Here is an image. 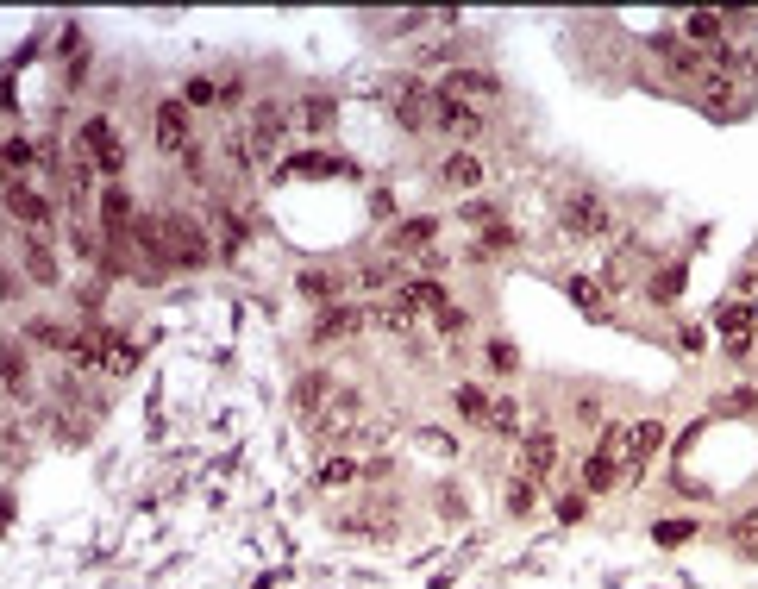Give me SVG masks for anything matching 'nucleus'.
I'll use <instances>...</instances> for the list:
<instances>
[{"label":"nucleus","mask_w":758,"mask_h":589,"mask_svg":"<svg viewBox=\"0 0 758 589\" xmlns=\"http://www.w3.org/2000/svg\"><path fill=\"white\" fill-rule=\"evenodd\" d=\"M558 232L564 245H614L621 232H614V207L596 195V188H571V195L558 201Z\"/></svg>","instance_id":"obj_1"},{"label":"nucleus","mask_w":758,"mask_h":589,"mask_svg":"<svg viewBox=\"0 0 758 589\" xmlns=\"http://www.w3.org/2000/svg\"><path fill=\"white\" fill-rule=\"evenodd\" d=\"M163 251H170V270H201L213 264V232L195 214H163Z\"/></svg>","instance_id":"obj_2"},{"label":"nucleus","mask_w":758,"mask_h":589,"mask_svg":"<svg viewBox=\"0 0 758 589\" xmlns=\"http://www.w3.org/2000/svg\"><path fill=\"white\" fill-rule=\"evenodd\" d=\"M76 151L101 170L107 182H120V170H126V138H120V126L107 120V113H94V120H82V132H76Z\"/></svg>","instance_id":"obj_3"},{"label":"nucleus","mask_w":758,"mask_h":589,"mask_svg":"<svg viewBox=\"0 0 758 589\" xmlns=\"http://www.w3.org/2000/svg\"><path fill=\"white\" fill-rule=\"evenodd\" d=\"M383 101H389L401 132H426V126H433V113H439V88H426L420 76H401V82L383 88Z\"/></svg>","instance_id":"obj_4"},{"label":"nucleus","mask_w":758,"mask_h":589,"mask_svg":"<svg viewBox=\"0 0 758 589\" xmlns=\"http://www.w3.org/2000/svg\"><path fill=\"white\" fill-rule=\"evenodd\" d=\"M282 132H289V107H282V101H257V107H251V126H245L257 170H264V163L282 151Z\"/></svg>","instance_id":"obj_5"},{"label":"nucleus","mask_w":758,"mask_h":589,"mask_svg":"<svg viewBox=\"0 0 758 589\" xmlns=\"http://www.w3.org/2000/svg\"><path fill=\"white\" fill-rule=\"evenodd\" d=\"M7 214L26 226V232H38V239H44V232H51V220H57V201L44 195L38 182H7Z\"/></svg>","instance_id":"obj_6"},{"label":"nucleus","mask_w":758,"mask_h":589,"mask_svg":"<svg viewBox=\"0 0 758 589\" xmlns=\"http://www.w3.org/2000/svg\"><path fill=\"white\" fill-rule=\"evenodd\" d=\"M151 132H157L163 157H182L188 145H195V132H188V101H157L151 107Z\"/></svg>","instance_id":"obj_7"},{"label":"nucleus","mask_w":758,"mask_h":589,"mask_svg":"<svg viewBox=\"0 0 758 589\" xmlns=\"http://www.w3.org/2000/svg\"><path fill=\"white\" fill-rule=\"evenodd\" d=\"M370 326V308H358V301H339V308H326L320 320H314V345H345V339H358Z\"/></svg>","instance_id":"obj_8"},{"label":"nucleus","mask_w":758,"mask_h":589,"mask_svg":"<svg viewBox=\"0 0 758 589\" xmlns=\"http://www.w3.org/2000/svg\"><path fill=\"white\" fill-rule=\"evenodd\" d=\"M358 420H364V395H358V389H333V402L320 408V420H314V433H320L326 445H333V439H345L351 427H358Z\"/></svg>","instance_id":"obj_9"},{"label":"nucleus","mask_w":758,"mask_h":589,"mask_svg":"<svg viewBox=\"0 0 758 589\" xmlns=\"http://www.w3.org/2000/svg\"><path fill=\"white\" fill-rule=\"evenodd\" d=\"M94 176H101V170H94V163H88L82 151H76V157H63V170L51 176V182H57V201H63V207H76V214H82V207L94 201Z\"/></svg>","instance_id":"obj_10"},{"label":"nucleus","mask_w":758,"mask_h":589,"mask_svg":"<svg viewBox=\"0 0 758 589\" xmlns=\"http://www.w3.org/2000/svg\"><path fill=\"white\" fill-rule=\"evenodd\" d=\"M558 458H564V445H558V433H552V427L520 433V470H527V477H539V483H546L552 470H558Z\"/></svg>","instance_id":"obj_11"},{"label":"nucleus","mask_w":758,"mask_h":589,"mask_svg":"<svg viewBox=\"0 0 758 589\" xmlns=\"http://www.w3.org/2000/svg\"><path fill=\"white\" fill-rule=\"evenodd\" d=\"M19 264H26V276L38 282V289H57V282H63L57 251H51V239H38V232H26V239H19Z\"/></svg>","instance_id":"obj_12"},{"label":"nucleus","mask_w":758,"mask_h":589,"mask_svg":"<svg viewBox=\"0 0 758 589\" xmlns=\"http://www.w3.org/2000/svg\"><path fill=\"white\" fill-rule=\"evenodd\" d=\"M113 345H120V333H113V326H101V320H88L82 333H76V351H69V358H76L82 370H107V364H113Z\"/></svg>","instance_id":"obj_13"},{"label":"nucleus","mask_w":758,"mask_h":589,"mask_svg":"<svg viewBox=\"0 0 758 589\" xmlns=\"http://www.w3.org/2000/svg\"><path fill=\"white\" fill-rule=\"evenodd\" d=\"M433 232H439L433 214H408V220L389 226V251H395V257H414V251L426 257V251H433Z\"/></svg>","instance_id":"obj_14"},{"label":"nucleus","mask_w":758,"mask_h":589,"mask_svg":"<svg viewBox=\"0 0 758 589\" xmlns=\"http://www.w3.org/2000/svg\"><path fill=\"white\" fill-rule=\"evenodd\" d=\"M433 126L445 132V138H483V113L470 107V101H452V94H439V113H433Z\"/></svg>","instance_id":"obj_15"},{"label":"nucleus","mask_w":758,"mask_h":589,"mask_svg":"<svg viewBox=\"0 0 758 589\" xmlns=\"http://www.w3.org/2000/svg\"><path fill=\"white\" fill-rule=\"evenodd\" d=\"M333 402V376L326 370H307V376H295V389H289V408L301 414V420H320V408Z\"/></svg>","instance_id":"obj_16"},{"label":"nucleus","mask_w":758,"mask_h":589,"mask_svg":"<svg viewBox=\"0 0 758 589\" xmlns=\"http://www.w3.org/2000/svg\"><path fill=\"white\" fill-rule=\"evenodd\" d=\"M439 94H452V101H495V94H502V82H495L489 69H445Z\"/></svg>","instance_id":"obj_17"},{"label":"nucleus","mask_w":758,"mask_h":589,"mask_svg":"<svg viewBox=\"0 0 758 589\" xmlns=\"http://www.w3.org/2000/svg\"><path fill=\"white\" fill-rule=\"evenodd\" d=\"M658 445H665V420H639V427H627V477H639V470L658 458Z\"/></svg>","instance_id":"obj_18"},{"label":"nucleus","mask_w":758,"mask_h":589,"mask_svg":"<svg viewBox=\"0 0 758 589\" xmlns=\"http://www.w3.org/2000/svg\"><path fill=\"white\" fill-rule=\"evenodd\" d=\"M295 120H301L307 138H333V126H339V101H333V94H301Z\"/></svg>","instance_id":"obj_19"},{"label":"nucleus","mask_w":758,"mask_h":589,"mask_svg":"<svg viewBox=\"0 0 758 589\" xmlns=\"http://www.w3.org/2000/svg\"><path fill=\"white\" fill-rule=\"evenodd\" d=\"M395 295L408 301L414 314H445V308H452V295H445V282H439V276H408Z\"/></svg>","instance_id":"obj_20"},{"label":"nucleus","mask_w":758,"mask_h":589,"mask_svg":"<svg viewBox=\"0 0 758 589\" xmlns=\"http://www.w3.org/2000/svg\"><path fill=\"white\" fill-rule=\"evenodd\" d=\"M727 26H733L727 13H690V19H683V38H690L702 57H715L721 44H727Z\"/></svg>","instance_id":"obj_21"},{"label":"nucleus","mask_w":758,"mask_h":589,"mask_svg":"<svg viewBox=\"0 0 758 589\" xmlns=\"http://www.w3.org/2000/svg\"><path fill=\"white\" fill-rule=\"evenodd\" d=\"M132 226H138V201L120 182H107L101 188V232H132Z\"/></svg>","instance_id":"obj_22"},{"label":"nucleus","mask_w":758,"mask_h":589,"mask_svg":"<svg viewBox=\"0 0 758 589\" xmlns=\"http://www.w3.org/2000/svg\"><path fill=\"white\" fill-rule=\"evenodd\" d=\"M289 176H358V170H351L345 157H326V151H301V157H289V163L276 170V182H289Z\"/></svg>","instance_id":"obj_23"},{"label":"nucleus","mask_w":758,"mask_h":589,"mask_svg":"<svg viewBox=\"0 0 758 589\" xmlns=\"http://www.w3.org/2000/svg\"><path fill=\"white\" fill-rule=\"evenodd\" d=\"M439 182L458 188V195H464V188H483V157L477 151H452V157L439 163Z\"/></svg>","instance_id":"obj_24"},{"label":"nucleus","mask_w":758,"mask_h":589,"mask_svg":"<svg viewBox=\"0 0 758 589\" xmlns=\"http://www.w3.org/2000/svg\"><path fill=\"white\" fill-rule=\"evenodd\" d=\"M295 289H301V301H314V308H339V289H345V282L333 270H301Z\"/></svg>","instance_id":"obj_25"},{"label":"nucleus","mask_w":758,"mask_h":589,"mask_svg":"<svg viewBox=\"0 0 758 589\" xmlns=\"http://www.w3.org/2000/svg\"><path fill=\"white\" fill-rule=\"evenodd\" d=\"M0 370H7V395H13V402H26V395H32V364H26V339H7V364H0Z\"/></svg>","instance_id":"obj_26"},{"label":"nucleus","mask_w":758,"mask_h":589,"mask_svg":"<svg viewBox=\"0 0 758 589\" xmlns=\"http://www.w3.org/2000/svg\"><path fill=\"white\" fill-rule=\"evenodd\" d=\"M452 408L470 420V427H483V420H489V408H495V395H489L483 383H458V389H452Z\"/></svg>","instance_id":"obj_27"},{"label":"nucleus","mask_w":758,"mask_h":589,"mask_svg":"<svg viewBox=\"0 0 758 589\" xmlns=\"http://www.w3.org/2000/svg\"><path fill=\"white\" fill-rule=\"evenodd\" d=\"M26 345H38V351H76V333L57 326V320H26Z\"/></svg>","instance_id":"obj_28"},{"label":"nucleus","mask_w":758,"mask_h":589,"mask_svg":"<svg viewBox=\"0 0 758 589\" xmlns=\"http://www.w3.org/2000/svg\"><path fill=\"white\" fill-rule=\"evenodd\" d=\"M614 477H621V464H614V458H602V452L583 458V489H589V496H608Z\"/></svg>","instance_id":"obj_29"},{"label":"nucleus","mask_w":758,"mask_h":589,"mask_svg":"<svg viewBox=\"0 0 758 589\" xmlns=\"http://www.w3.org/2000/svg\"><path fill=\"white\" fill-rule=\"evenodd\" d=\"M483 433H495V439H520V408H514V395H495V408H489V420H483Z\"/></svg>","instance_id":"obj_30"},{"label":"nucleus","mask_w":758,"mask_h":589,"mask_svg":"<svg viewBox=\"0 0 758 589\" xmlns=\"http://www.w3.org/2000/svg\"><path fill=\"white\" fill-rule=\"evenodd\" d=\"M677 295H683V264H671V270H652V276H646V301H658V308H671Z\"/></svg>","instance_id":"obj_31"},{"label":"nucleus","mask_w":758,"mask_h":589,"mask_svg":"<svg viewBox=\"0 0 758 589\" xmlns=\"http://www.w3.org/2000/svg\"><path fill=\"white\" fill-rule=\"evenodd\" d=\"M502 251H520V232L508 220H495V226H483V239H477V251H470V257H502Z\"/></svg>","instance_id":"obj_32"},{"label":"nucleus","mask_w":758,"mask_h":589,"mask_svg":"<svg viewBox=\"0 0 758 589\" xmlns=\"http://www.w3.org/2000/svg\"><path fill=\"white\" fill-rule=\"evenodd\" d=\"M345 483H364V464L358 458H326L320 464V489H345Z\"/></svg>","instance_id":"obj_33"},{"label":"nucleus","mask_w":758,"mask_h":589,"mask_svg":"<svg viewBox=\"0 0 758 589\" xmlns=\"http://www.w3.org/2000/svg\"><path fill=\"white\" fill-rule=\"evenodd\" d=\"M182 101L188 107H220V76H188L182 82Z\"/></svg>","instance_id":"obj_34"},{"label":"nucleus","mask_w":758,"mask_h":589,"mask_svg":"<svg viewBox=\"0 0 758 589\" xmlns=\"http://www.w3.org/2000/svg\"><path fill=\"white\" fill-rule=\"evenodd\" d=\"M533 502H539V477L520 470V477L508 483V514H533Z\"/></svg>","instance_id":"obj_35"},{"label":"nucleus","mask_w":758,"mask_h":589,"mask_svg":"<svg viewBox=\"0 0 758 589\" xmlns=\"http://www.w3.org/2000/svg\"><path fill=\"white\" fill-rule=\"evenodd\" d=\"M696 533H702L696 521H658V527H652V539H658V546H665V552H677V546H690Z\"/></svg>","instance_id":"obj_36"},{"label":"nucleus","mask_w":758,"mask_h":589,"mask_svg":"<svg viewBox=\"0 0 758 589\" xmlns=\"http://www.w3.org/2000/svg\"><path fill=\"white\" fill-rule=\"evenodd\" d=\"M564 289H571V301H577L583 314H602V295H596L602 282H596V276H571V282H564Z\"/></svg>","instance_id":"obj_37"},{"label":"nucleus","mask_w":758,"mask_h":589,"mask_svg":"<svg viewBox=\"0 0 758 589\" xmlns=\"http://www.w3.org/2000/svg\"><path fill=\"white\" fill-rule=\"evenodd\" d=\"M715 414H733V420H740V414H758V389L740 383L733 395H721V402H715Z\"/></svg>","instance_id":"obj_38"},{"label":"nucleus","mask_w":758,"mask_h":589,"mask_svg":"<svg viewBox=\"0 0 758 589\" xmlns=\"http://www.w3.org/2000/svg\"><path fill=\"white\" fill-rule=\"evenodd\" d=\"M733 546H740L746 558H758V508H746L740 521H733Z\"/></svg>","instance_id":"obj_39"},{"label":"nucleus","mask_w":758,"mask_h":589,"mask_svg":"<svg viewBox=\"0 0 758 589\" xmlns=\"http://www.w3.org/2000/svg\"><path fill=\"white\" fill-rule=\"evenodd\" d=\"M489 370H502V376H514V370H520V351H514L508 339H489Z\"/></svg>","instance_id":"obj_40"},{"label":"nucleus","mask_w":758,"mask_h":589,"mask_svg":"<svg viewBox=\"0 0 758 589\" xmlns=\"http://www.w3.org/2000/svg\"><path fill=\"white\" fill-rule=\"evenodd\" d=\"M433 326H439L445 339H458V333H470V314H464L458 301H452V308H445V314H433Z\"/></svg>","instance_id":"obj_41"},{"label":"nucleus","mask_w":758,"mask_h":589,"mask_svg":"<svg viewBox=\"0 0 758 589\" xmlns=\"http://www.w3.org/2000/svg\"><path fill=\"white\" fill-rule=\"evenodd\" d=\"M101 301H107L101 276H94V282H76V308H82V314H101Z\"/></svg>","instance_id":"obj_42"},{"label":"nucleus","mask_w":758,"mask_h":589,"mask_svg":"<svg viewBox=\"0 0 758 589\" xmlns=\"http://www.w3.org/2000/svg\"><path fill=\"white\" fill-rule=\"evenodd\" d=\"M245 94H251V88H245V76H239V69H226V76H220V107H239Z\"/></svg>","instance_id":"obj_43"},{"label":"nucleus","mask_w":758,"mask_h":589,"mask_svg":"<svg viewBox=\"0 0 758 589\" xmlns=\"http://www.w3.org/2000/svg\"><path fill=\"white\" fill-rule=\"evenodd\" d=\"M395 282V264H364L358 270V289H389Z\"/></svg>","instance_id":"obj_44"},{"label":"nucleus","mask_w":758,"mask_h":589,"mask_svg":"<svg viewBox=\"0 0 758 589\" xmlns=\"http://www.w3.org/2000/svg\"><path fill=\"white\" fill-rule=\"evenodd\" d=\"M57 57H76V63H82V26H63V38H57Z\"/></svg>","instance_id":"obj_45"},{"label":"nucleus","mask_w":758,"mask_h":589,"mask_svg":"<svg viewBox=\"0 0 758 589\" xmlns=\"http://www.w3.org/2000/svg\"><path fill=\"white\" fill-rule=\"evenodd\" d=\"M132 364H138V345H126V339H120V345H113V364H107V370H120V376H126Z\"/></svg>","instance_id":"obj_46"},{"label":"nucleus","mask_w":758,"mask_h":589,"mask_svg":"<svg viewBox=\"0 0 758 589\" xmlns=\"http://www.w3.org/2000/svg\"><path fill=\"white\" fill-rule=\"evenodd\" d=\"M439 514H445V521H458V514H464V496H458L452 483H445V496H439Z\"/></svg>","instance_id":"obj_47"},{"label":"nucleus","mask_w":758,"mask_h":589,"mask_svg":"<svg viewBox=\"0 0 758 589\" xmlns=\"http://www.w3.org/2000/svg\"><path fill=\"white\" fill-rule=\"evenodd\" d=\"M583 508H589L583 496H558V521H583Z\"/></svg>","instance_id":"obj_48"},{"label":"nucleus","mask_w":758,"mask_h":589,"mask_svg":"<svg viewBox=\"0 0 758 589\" xmlns=\"http://www.w3.org/2000/svg\"><path fill=\"white\" fill-rule=\"evenodd\" d=\"M677 345H683V351H690V358H696V351H702L708 339H702V326H683V333H677Z\"/></svg>","instance_id":"obj_49"}]
</instances>
